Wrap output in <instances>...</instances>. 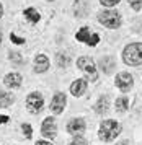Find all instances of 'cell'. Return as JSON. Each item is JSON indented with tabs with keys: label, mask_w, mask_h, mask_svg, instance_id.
<instances>
[{
	"label": "cell",
	"mask_w": 142,
	"mask_h": 145,
	"mask_svg": "<svg viewBox=\"0 0 142 145\" xmlns=\"http://www.w3.org/2000/svg\"><path fill=\"white\" fill-rule=\"evenodd\" d=\"M123 60L126 65L137 67L142 64V42H132L124 47Z\"/></svg>",
	"instance_id": "cell-1"
},
{
	"label": "cell",
	"mask_w": 142,
	"mask_h": 145,
	"mask_svg": "<svg viewBox=\"0 0 142 145\" xmlns=\"http://www.w3.org/2000/svg\"><path fill=\"white\" fill-rule=\"evenodd\" d=\"M119 131H121V127H119V124L116 121L108 119V121H105L103 124L100 125V138L103 142H111V140H114L118 137Z\"/></svg>",
	"instance_id": "cell-2"
},
{
	"label": "cell",
	"mask_w": 142,
	"mask_h": 145,
	"mask_svg": "<svg viewBox=\"0 0 142 145\" xmlns=\"http://www.w3.org/2000/svg\"><path fill=\"white\" fill-rule=\"evenodd\" d=\"M98 20L106 28H118L121 25V16H119V13L118 12H111V10L101 12V13L98 15Z\"/></svg>",
	"instance_id": "cell-3"
},
{
	"label": "cell",
	"mask_w": 142,
	"mask_h": 145,
	"mask_svg": "<svg viewBox=\"0 0 142 145\" xmlns=\"http://www.w3.org/2000/svg\"><path fill=\"white\" fill-rule=\"evenodd\" d=\"M77 67L82 70V72L88 77L90 80H95L98 78V73H97V67H95V64H93V60L90 59V57H80V59L77 60Z\"/></svg>",
	"instance_id": "cell-4"
},
{
	"label": "cell",
	"mask_w": 142,
	"mask_h": 145,
	"mask_svg": "<svg viewBox=\"0 0 142 145\" xmlns=\"http://www.w3.org/2000/svg\"><path fill=\"white\" fill-rule=\"evenodd\" d=\"M43 105H44L43 96H41L38 91L28 95V98H26V109H28L30 112H34V114L39 112L41 109H43Z\"/></svg>",
	"instance_id": "cell-5"
},
{
	"label": "cell",
	"mask_w": 142,
	"mask_h": 145,
	"mask_svg": "<svg viewBox=\"0 0 142 145\" xmlns=\"http://www.w3.org/2000/svg\"><path fill=\"white\" fill-rule=\"evenodd\" d=\"M132 83H134V80H132V75L128 72H121L116 75V86L121 90V91H129L131 88H132Z\"/></svg>",
	"instance_id": "cell-6"
},
{
	"label": "cell",
	"mask_w": 142,
	"mask_h": 145,
	"mask_svg": "<svg viewBox=\"0 0 142 145\" xmlns=\"http://www.w3.org/2000/svg\"><path fill=\"white\" fill-rule=\"evenodd\" d=\"M56 131H57V127H56V121H54L52 118L44 119L43 127H41L43 135H44L46 138H54V137H56Z\"/></svg>",
	"instance_id": "cell-7"
},
{
	"label": "cell",
	"mask_w": 142,
	"mask_h": 145,
	"mask_svg": "<svg viewBox=\"0 0 142 145\" xmlns=\"http://www.w3.org/2000/svg\"><path fill=\"white\" fill-rule=\"evenodd\" d=\"M65 108V95L64 93H56L51 101V111L54 114H60Z\"/></svg>",
	"instance_id": "cell-8"
},
{
	"label": "cell",
	"mask_w": 142,
	"mask_h": 145,
	"mask_svg": "<svg viewBox=\"0 0 142 145\" xmlns=\"http://www.w3.org/2000/svg\"><path fill=\"white\" fill-rule=\"evenodd\" d=\"M67 131L70 132V134H74V135H77V134H82V132L85 131V121L83 119H72L70 122H69V125H67Z\"/></svg>",
	"instance_id": "cell-9"
},
{
	"label": "cell",
	"mask_w": 142,
	"mask_h": 145,
	"mask_svg": "<svg viewBox=\"0 0 142 145\" xmlns=\"http://www.w3.org/2000/svg\"><path fill=\"white\" fill-rule=\"evenodd\" d=\"M87 91V80L83 78H77L70 86V93L74 96H82L83 93Z\"/></svg>",
	"instance_id": "cell-10"
},
{
	"label": "cell",
	"mask_w": 142,
	"mask_h": 145,
	"mask_svg": "<svg viewBox=\"0 0 142 145\" xmlns=\"http://www.w3.org/2000/svg\"><path fill=\"white\" fill-rule=\"evenodd\" d=\"M47 69H49V59L46 56H43V54L36 56V59H34V70L38 73H41V72H46Z\"/></svg>",
	"instance_id": "cell-11"
},
{
	"label": "cell",
	"mask_w": 142,
	"mask_h": 145,
	"mask_svg": "<svg viewBox=\"0 0 142 145\" xmlns=\"http://www.w3.org/2000/svg\"><path fill=\"white\" fill-rule=\"evenodd\" d=\"M5 85L10 88H18L21 85V75L20 73H8L5 77Z\"/></svg>",
	"instance_id": "cell-12"
},
{
	"label": "cell",
	"mask_w": 142,
	"mask_h": 145,
	"mask_svg": "<svg viewBox=\"0 0 142 145\" xmlns=\"http://www.w3.org/2000/svg\"><path fill=\"white\" fill-rule=\"evenodd\" d=\"M100 65H101V70H103L105 73H111L113 69H114V65H116V62H114L113 57H101Z\"/></svg>",
	"instance_id": "cell-13"
},
{
	"label": "cell",
	"mask_w": 142,
	"mask_h": 145,
	"mask_svg": "<svg viewBox=\"0 0 142 145\" xmlns=\"http://www.w3.org/2000/svg\"><path fill=\"white\" fill-rule=\"evenodd\" d=\"M108 108H110V99H108V96H103V98L98 99L97 106H95V111L98 114H106L108 112Z\"/></svg>",
	"instance_id": "cell-14"
},
{
	"label": "cell",
	"mask_w": 142,
	"mask_h": 145,
	"mask_svg": "<svg viewBox=\"0 0 142 145\" xmlns=\"http://www.w3.org/2000/svg\"><path fill=\"white\" fill-rule=\"evenodd\" d=\"M13 101H15V98H13L12 93L0 91V106H2V108H8V106H12Z\"/></svg>",
	"instance_id": "cell-15"
},
{
	"label": "cell",
	"mask_w": 142,
	"mask_h": 145,
	"mask_svg": "<svg viewBox=\"0 0 142 145\" xmlns=\"http://www.w3.org/2000/svg\"><path fill=\"white\" fill-rule=\"evenodd\" d=\"M25 16L31 21V23H38L39 21V13L34 10V8H26L25 10Z\"/></svg>",
	"instance_id": "cell-16"
},
{
	"label": "cell",
	"mask_w": 142,
	"mask_h": 145,
	"mask_svg": "<svg viewBox=\"0 0 142 145\" xmlns=\"http://www.w3.org/2000/svg\"><path fill=\"white\" fill-rule=\"evenodd\" d=\"M75 38H77V41H83V42H87L88 38H90V29H88L87 26H83L82 29H78V31H77Z\"/></svg>",
	"instance_id": "cell-17"
},
{
	"label": "cell",
	"mask_w": 142,
	"mask_h": 145,
	"mask_svg": "<svg viewBox=\"0 0 142 145\" xmlns=\"http://www.w3.org/2000/svg\"><path fill=\"white\" fill-rule=\"evenodd\" d=\"M128 108H129V101H128L126 98H118L116 99V111L124 112Z\"/></svg>",
	"instance_id": "cell-18"
},
{
	"label": "cell",
	"mask_w": 142,
	"mask_h": 145,
	"mask_svg": "<svg viewBox=\"0 0 142 145\" xmlns=\"http://www.w3.org/2000/svg\"><path fill=\"white\" fill-rule=\"evenodd\" d=\"M57 64H59L60 67L69 65V64H70V57H69L65 52H59V54H57Z\"/></svg>",
	"instance_id": "cell-19"
},
{
	"label": "cell",
	"mask_w": 142,
	"mask_h": 145,
	"mask_svg": "<svg viewBox=\"0 0 142 145\" xmlns=\"http://www.w3.org/2000/svg\"><path fill=\"white\" fill-rule=\"evenodd\" d=\"M98 41H100V36H98V34L95 33V34H91L90 38H88L87 44H88V46H97V44H98Z\"/></svg>",
	"instance_id": "cell-20"
},
{
	"label": "cell",
	"mask_w": 142,
	"mask_h": 145,
	"mask_svg": "<svg viewBox=\"0 0 142 145\" xmlns=\"http://www.w3.org/2000/svg\"><path fill=\"white\" fill-rule=\"evenodd\" d=\"M21 129H23V134H25L26 138H31V135H33L31 125H30V124H23V125H21Z\"/></svg>",
	"instance_id": "cell-21"
},
{
	"label": "cell",
	"mask_w": 142,
	"mask_h": 145,
	"mask_svg": "<svg viewBox=\"0 0 142 145\" xmlns=\"http://www.w3.org/2000/svg\"><path fill=\"white\" fill-rule=\"evenodd\" d=\"M129 5L134 8L136 12H139V10L142 8V0H129Z\"/></svg>",
	"instance_id": "cell-22"
},
{
	"label": "cell",
	"mask_w": 142,
	"mask_h": 145,
	"mask_svg": "<svg viewBox=\"0 0 142 145\" xmlns=\"http://www.w3.org/2000/svg\"><path fill=\"white\" fill-rule=\"evenodd\" d=\"M69 145H88V144H87V140L83 137H75Z\"/></svg>",
	"instance_id": "cell-23"
},
{
	"label": "cell",
	"mask_w": 142,
	"mask_h": 145,
	"mask_svg": "<svg viewBox=\"0 0 142 145\" xmlns=\"http://www.w3.org/2000/svg\"><path fill=\"white\" fill-rule=\"evenodd\" d=\"M119 0H100V3L105 5V7H114Z\"/></svg>",
	"instance_id": "cell-24"
},
{
	"label": "cell",
	"mask_w": 142,
	"mask_h": 145,
	"mask_svg": "<svg viewBox=\"0 0 142 145\" xmlns=\"http://www.w3.org/2000/svg\"><path fill=\"white\" fill-rule=\"evenodd\" d=\"M10 59H12L15 64H21V60H23V59H21V56H20L18 52H12V54H10Z\"/></svg>",
	"instance_id": "cell-25"
},
{
	"label": "cell",
	"mask_w": 142,
	"mask_h": 145,
	"mask_svg": "<svg viewBox=\"0 0 142 145\" xmlns=\"http://www.w3.org/2000/svg\"><path fill=\"white\" fill-rule=\"evenodd\" d=\"M10 39H12L15 44H25V39H23V38H18V36H15L13 33L10 34Z\"/></svg>",
	"instance_id": "cell-26"
},
{
	"label": "cell",
	"mask_w": 142,
	"mask_h": 145,
	"mask_svg": "<svg viewBox=\"0 0 142 145\" xmlns=\"http://www.w3.org/2000/svg\"><path fill=\"white\" fill-rule=\"evenodd\" d=\"M3 122H8V116H0V124Z\"/></svg>",
	"instance_id": "cell-27"
},
{
	"label": "cell",
	"mask_w": 142,
	"mask_h": 145,
	"mask_svg": "<svg viewBox=\"0 0 142 145\" xmlns=\"http://www.w3.org/2000/svg\"><path fill=\"white\" fill-rule=\"evenodd\" d=\"M36 145H51V144L46 142V140H39V142H36Z\"/></svg>",
	"instance_id": "cell-28"
},
{
	"label": "cell",
	"mask_w": 142,
	"mask_h": 145,
	"mask_svg": "<svg viewBox=\"0 0 142 145\" xmlns=\"http://www.w3.org/2000/svg\"><path fill=\"white\" fill-rule=\"evenodd\" d=\"M2 13H3V8H2V3H0V16H2Z\"/></svg>",
	"instance_id": "cell-29"
},
{
	"label": "cell",
	"mask_w": 142,
	"mask_h": 145,
	"mask_svg": "<svg viewBox=\"0 0 142 145\" xmlns=\"http://www.w3.org/2000/svg\"><path fill=\"white\" fill-rule=\"evenodd\" d=\"M0 41H2V33H0Z\"/></svg>",
	"instance_id": "cell-30"
}]
</instances>
